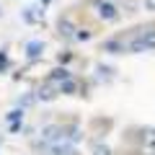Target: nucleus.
<instances>
[{
	"mask_svg": "<svg viewBox=\"0 0 155 155\" xmlns=\"http://www.w3.org/2000/svg\"><path fill=\"white\" fill-rule=\"evenodd\" d=\"M70 60H72V52H60V54H57V62H60L62 67H65Z\"/></svg>",
	"mask_w": 155,
	"mask_h": 155,
	"instance_id": "f3484780",
	"label": "nucleus"
},
{
	"mask_svg": "<svg viewBox=\"0 0 155 155\" xmlns=\"http://www.w3.org/2000/svg\"><path fill=\"white\" fill-rule=\"evenodd\" d=\"M57 28H60V36H65V39H72V34H75V26H72L70 18H60Z\"/></svg>",
	"mask_w": 155,
	"mask_h": 155,
	"instance_id": "9d476101",
	"label": "nucleus"
},
{
	"mask_svg": "<svg viewBox=\"0 0 155 155\" xmlns=\"http://www.w3.org/2000/svg\"><path fill=\"white\" fill-rule=\"evenodd\" d=\"M65 140V127L62 124H47L41 127V142L52 145V142H62Z\"/></svg>",
	"mask_w": 155,
	"mask_h": 155,
	"instance_id": "7ed1b4c3",
	"label": "nucleus"
},
{
	"mask_svg": "<svg viewBox=\"0 0 155 155\" xmlns=\"http://www.w3.org/2000/svg\"><path fill=\"white\" fill-rule=\"evenodd\" d=\"M44 52V41H28L26 44V57L28 60H39Z\"/></svg>",
	"mask_w": 155,
	"mask_h": 155,
	"instance_id": "6e6552de",
	"label": "nucleus"
},
{
	"mask_svg": "<svg viewBox=\"0 0 155 155\" xmlns=\"http://www.w3.org/2000/svg\"><path fill=\"white\" fill-rule=\"evenodd\" d=\"M72 39H75V41H88V39H91V31H88V28H75Z\"/></svg>",
	"mask_w": 155,
	"mask_h": 155,
	"instance_id": "2eb2a0df",
	"label": "nucleus"
},
{
	"mask_svg": "<svg viewBox=\"0 0 155 155\" xmlns=\"http://www.w3.org/2000/svg\"><path fill=\"white\" fill-rule=\"evenodd\" d=\"M49 3H52V0H41V5H49Z\"/></svg>",
	"mask_w": 155,
	"mask_h": 155,
	"instance_id": "6ab92c4d",
	"label": "nucleus"
},
{
	"mask_svg": "<svg viewBox=\"0 0 155 155\" xmlns=\"http://www.w3.org/2000/svg\"><path fill=\"white\" fill-rule=\"evenodd\" d=\"M72 78V72L67 70V67H54V70L49 72V75H47V83H52V85H60V83H65V80H70Z\"/></svg>",
	"mask_w": 155,
	"mask_h": 155,
	"instance_id": "20e7f679",
	"label": "nucleus"
},
{
	"mask_svg": "<svg viewBox=\"0 0 155 155\" xmlns=\"http://www.w3.org/2000/svg\"><path fill=\"white\" fill-rule=\"evenodd\" d=\"M11 67V60H8V52H0V72H5Z\"/></svg>",
	"mask_w": 155,
	"mask_h": 155,
	"instance_id": "dca6fc26",
	"label": "nucleus"
},
{
	"mask_svg": "<svg viewBox=\"0 0 155 155\" xmlns=\"http://www.w3.org/2000/svg\"><path fill=\"white\" fill-rule=\"evenodd\" d=\"M101 52H106V54H124L127 52V44L119 41V39H106L104 44H101Z\"/></svg>",
	"mask_w": 155,
	"mask_h": 155,
	"instance_id": "39448f33",
	"label": "nucleus"
},
{
	"mask_svg": "<svg viewBox=\"0 0 155 155\" xmlns=\"http://www.w3.org/2000/svg\"><path fill=\"white\" fill-rule=\"evenodd\" d=\"M65 153H72V145L70 142H52V145H47L44 147V155H65Z\"/></svg>",
	"mask_w": 155,
	"mask_h": 155,
	"instance_id": "0eeeda50",
	"label": "nucleus"
},
{
	"mask_svg": "<svg viewBox=\"0 0 155 155\" xmlns=\"http://www.w3.org/2000/svg\"><path fill=\"white\" fill-rule=\"evenodd\" d=\"M8 124H23V109H13V111H8Z\"/></svg>",
	"mask_w": 155,
	"mask_h": 155,
	"instance_id": "f8f14e48",
	"label": "nucleus"
},
{
	"mask_svg": "<svg viewBox=\"0 0 155 155\" xmlns=\"http://www.w3.org/2000/svg\"><path fill=\"white\" fill-rule=\"evenodd\" d=\"M0 16H3V11H0Z\"/></svg>",
	"mask_w": 155,
	"mask_h": 155,
	"instance_id": "aec40b11",
	"label": "nucleus"
},
{
	"mask_svg": "<svg viewBox=\"0 0 155 155\" xmlns=\"http://www.w3.org/2000/svg\"><path fill=\"white\" fill-rule=\"evenodd\" d=\"M142 145H145L147 150H153V153H155V129H147V137L142 140Z\"/></svg>",
	"mask_w": 155,
	"mask_h": 155,
	"instance_id": "ddd939ff",
	"label": "nucleus"
},
{
	"mask_svg": "<svg viewBox=\"0 0 155 155\" xmlns=\"http://www.w3.org/2000/svg\"><path fill=\"white\" fill-rule=\"evenodd\" d=\"M155 49V28H147V31L137 34V36L132 39L127 44V52H132V54H140V52H150Z\"/></svg>",
	"mask_w": 155,
	"mask_h": 155,
	"instance_id": "f257e3e1",
	"label": "nucleus"
},
{
	"mask_svg": "<svg viewBox=\"0 0 155 155\" xmlns=\"http://www.w3.org/2000/svg\"><path fill=\"white\" fill-rule=\"evenodd\" d=\"M57 91H60L62 96H78V83L70 78V80H65V83H60V85H57Z\"/></svg>",
	"mask_w": 155,
	"mask_h": 155,
	"instance_id": "9b49d317",
	"label": "nucleus"
},
{
	"mask_svg": "<svg viewBox=\"0 0 155 155\" xmlns=\"http://www.w3.org/2000/svg\"><path fill=\"white\" fill-rule=\"evenodd\" d=\"M57 93H60V91H57V85L47 83L44 88H41V91L36 93V98H41V101H54V98H57Z\"/></svg>",
	"mask_w": 155,
	"mask_h": 155,
	"instance_id": "1a4fd4ad",
	"label": "nucleus"
},
{
	"mask_svg": "<svg viewBox=\"0 0 155 155\" xmlns=\"http://www.w3.org/2000/svg\"><path fill=\"white\" fill-rule=\"evenodd\" d=\"M41 18H44V11H41L39 5H28L26 11H23V21L31 23V26L34 23H41Z\"/></svg>",
	"mask_w": 155,
	"mask_h": 155,
	"instance_id": "423d86ee",
	"label": "nucleus"
},
{
	"mask_svg": "<svg viewBox=\"0 0 155 155\" xmlns=\"http://www.w3.org/2000/svg\"><path fill=\"white\" fill-rule=\"evenodd\" d=\"M153 155H155V153H153Z\"/></svg>",
	"mask_w": 155,
	"mask_h": 155,
	"instance_id": "412c9836",
	"label": "nucleus"
},
{
	"mask_svg": "<svg viewBox=\"0 0 155 155\" xmlns=\"http://www.w3.org/2000/svg\"><path fill=\"white\" fill-rule=\"evenodd\" d=\"M93 155H111V147L104 142H93Z\"/></svg>",
	"mask_w": 155,
	"mask_h": 155,
	"instance_id": "4468645a",
	"label": "nucleus"
},
{
	"mask_svg": "<svg viewBox=\"0 0 155 155\" xmlns=\"http://www.w3.org/2000/svg\"><path fill=\"white\" fill-rule=\"evenodd\" d=\"M145 11H153L155 13V0H145Z\"/></svg>",
	"mask_w": 155,
	"mask_h": 155,
	"instance_id": "a211bd4d",
	"label": "nucleus"
},
{
	"mask_svg": "<svg viewBox=\"0 0 155 155\" xmlns=\"http://www.w3.org/2000/svg\"><path fill=\"white\" fill-rule=\"evenodd\" d=\"M93 5L98 8V18L101 21H119V8H116V3H111V0H93Z\"/></svg>",
	"mask_w": 155,
	"mask_h": 155,
	"instance_id": "f03ea898",
	"label": "nucleus"
}]
</instances>
